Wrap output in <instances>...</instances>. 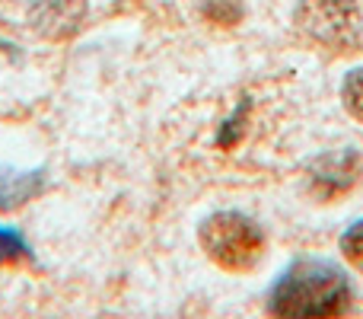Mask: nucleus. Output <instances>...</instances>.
I'll list each match as a JSON object with an SVG mask.
<instances>
[{
    "instance_id": "obj_1",
    "label": "nucleus",
    "mask_w": 363,
    "mask_h": 319,
    "mask_svg": "<svg viewBox=\"0 0 363 319\" xmlns=\"http://www.w3.org/2000/svg\"><path fill=\"white\" fill-rule=\"evenodd\" d=\"M351 307V281L325 259H296L268 297V313L287 319L345 316Z\"/></svg>"
},
{
    "instance_id": "obj_2",
    "label": "nucleus",
    "mask_w": 363,
    "mask_h": 319,
    "mask_svg": "<svg viewBox=\"0 0 363 319\" xmlns=\"http://www.w3.org/2000/svg\"><path fill=\"white\" fill-rule=\"evenodd\" d=\"M294 23L313 48L332 58L363 51V0H303Z\"/></svg>"
},
{
    "instance_id": "obj_3",
    "label": "nucleus",
    "mask_w": 363,
    "mask_h": 319,
    "mask_svg": "<svg viewBox=\"0 0 363 319\" xmlns=\"http://www.w3.org/2000/svg\"><path fill=\"white\" fill-rule=\"evenodd\" d=\"M201 249L226 271H252L264 256V233L239 211H217L198 230Z\"/></svg>"
},
{
    "instance_id": "obj_4",
    "label": "nucleus",
    "mask_w": 363,
    "mask_h": 319,
    "mask_svg": "<svg viewBox=\"0 0 363 319\" xmlns=\"http://www.w3.org/2000/svg\"><path fill=\"white\" fill-rule=\"evenodd\" d=\"M86 16V0H35L32 23L48 38H67L80 29Z\"/></svg>"
},
{
    "instance_id": "obj_5",
    "label": "nucleus",
    "mask_w": 363,
    "mask_h": 319,
    "mask_svg": "<svg viewBox=\"0 0 363 319\" xmlns=\"http://www.w3.org/2000/svg\"><path fill=\"white\" fill-rule=\"evenodd\" d=\"M354 179H357V153L345 151V153H328L315 163L313 169V192L319 198H338L341 192L354 188Z\"/></svg>"
},
{
    "instance_id": "obj_6",
    "label": "nucleus",
    "mask_w": 363,
    "mask_h": 319,
    "mask_svg": "<svg viewBox=\"0 0 363 319\" xmlns=\"http://www.w3.org/2000/svg\"><path fill=\"white\" fill-rule=\"evenodd\" d=\"M42 192V173H19L0 166V211H16Z\"/></svg>"
},
{
    "instance_id": "obj_7",
    "label": "nucleus",
    "mask_w": 363,
    "mask_h": 319,
    "mask_svg": "<svg viewBox=\"0 0 363 319\" xmlns=\"http://www.w3.org/2000/svg\"><path fill=\"white\" fill-rule=\"evenodd\" d=\"M341 102L345 109L354 115L357 121H363V67L351 70L345 77V87H341Z\"/></svg>"
},
{
    "instance_id": "obj_8",
    "label": "nucleus",
    "mask_w": 363,
    "mask_h": 319,
    "mask_svg": "<svg viewBox=\"0 0 363 319\" xmlns=\"http://www.w3.org/2000/svg\"><path fill=\"white\" fill-rule=\"evenodd\" d=\"M32 249L23 239L19 230H10V227H0V265L6 262H19V259H29Z\"/></svg>"
},
{
    "instance_id": "obj_9",
    "label": "nucleus",
    "mask_w": 363,
    "mask_h": 319,
    "mask_svg": "<svg viewBox=\"0 0 363 319\" xmlns=\"http://www.w3.org/2000/svg\"><path fill=\"white\" fill-rule=\"evenodd\" d=\"M341 256L351 265L363 269V220H357L354 227H347V233L341 237Z\"/></svg>"
}]
</instances>
